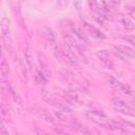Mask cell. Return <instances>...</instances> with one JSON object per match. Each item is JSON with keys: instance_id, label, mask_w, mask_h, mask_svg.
Masks as SVG:
<instances>
[{"instance_id": "1", "label": "cell", "mask_w": 135, "mask_h": 135, "mask_svg": "<svg viewBox=\"0 0 135 135\" xmlns=\"http://www.w3.org/2000/svg\"><path fill=\"white\" fill-rule=\"evenodd\" d=\"M83 115L88 119L94 121L95 123H97V124H99V126H101L103 128H108V129L110 128L111 120H109L107 118V116L102 112H100V111H97V110H89V111H85L83 113Z\"/></svg>"}, {"instance_id": "2", "label": "cell", "mask_w": 135, "mask_h": 135, "mask_svg": "<svg viewBox=\"0 0 135 135\" xmlns=\"http://www.w3.org/2000/svg\"><path fill=\"white\" fill-rule=\"evenodd\" d=\"M1 34H2V41L3 45L7 51H13V42H12V37L9 34V27H8V20L5 17L1 18Z\"/></svg>"}, {"instance_id": "3", "label": "cell", "mask_w": 135, "mask_h": 135, "mask_svg": "<svg viewBox=\"0 0 135 135\" xmlns=\"http://www.w3.org/2000/svg\"><path fill=\"white\" fill-rule=\"evenodd\" d=\"M111 104L112 107L117 111V112H120L124 115H128V116H135V109L129 104H127L123 100L121 99H118V98H114L112 99L111 101Z\"/></svg>"}, {"instance_id": "4", "label": "cell", "mask_w": 135, "mask_h": 135, "mask_svg": "<svg viewBox=\"0 0 135 135\" xmlns=\"http://www.w3.org/2000/svg\"><path fill=\"white\" fill-rule=\"evenodd\" d=\"M97 56L101 62V64L105 68V69H109V70H112L114 69V62L113 60L111 59V56H110V53L102 49V50H98L97 51Z\"/></svg>"}, {"instance_id": "5", "label": "cell", "mask_w": 135, "mask_h": 135, "mask_svg": "<svg viewBox=\"0 0 135 135\" xmlns=\"http://www.w3.org/2000/svg\"><path fill=\"white\" fill-rule=\"evenodd\" d=\"M109 82H110V85L113 89H115L116 91H118V92H121V93L127 94V95H132L133 94V91L131 90V88L128 84H124V83L120 82L119 80H117V79H115L113 77H110Z\"/></svg>"}, {"instance_id": "6", "label": "cell", "mask_w": 135, "mask_h": 135, "mask_svg": "<svg viewBox=\"0 0 135 135\" xmlns=\"http://www.w3.org/2000/svg\"><path fill=\"white\" fill-rule=\"evenodd\" d=\"M64 40H65V44L75 53V55L79 58V56H82L83 57V52H82V50H81V47L79 46V44L76 42V40L74 39V38H72L71 36H64Z\"/></svg>"}, {"instance_id": "7", "label": "cell", "mask_w": 135, "mask_h": 135, "mask_svg": "<svg viewBox=\"0 0 135 135\" xmlns=\"http://www.w3.org/2000/svg\"><path fill=\"white\" fill-rule=\"evenodd\" d=\"M83 25L86 27V30L89 31V33H90L94 38H96V39H104V38H105L104 34H103L100 30H98L96 26H94V25H92V24H90V23H88V22H85V21H83Z\"/></svg>"}, {"instance_id": "8", "label": "cell", "mask_w": 135, "mask_h": 135, "mask_svg": "<svg viewBox=\"0 0 135 135\" xmlns=\"http://www.w3.org/2000/svg\"><path fill=\"white\" fill-rule=\"evenodd\" d=\"M112 49H114L115 51L119 52L126 59L130 58V57H135V52L132 49H130V47H128L126 45H116V46H113Z\"/></svg>"}, {"instance_id": "9", "label": "cell", "mask_w": 135, "mask_h": 135, "mask_svg": "<svg viewBox=\"0 0 135 135\" xmlns=\"http://www.w3.org/2000/svg\"><path fill=\"white\" fill-rule=\"evenodd\" d=\"M22 46H23V54H24L25 62L27 63V65H28L30 68H32V63H33V59H34L32 50H31L28 43H26V42H24V43L22 44Z\"/></svg>"}, {"instance_id": "10", "label": "cell", "mask_w": 135, "mask_h": 135, "mask_svg": "<svg viewBox=\"0 0 135 135\" xmlns=\"http://www.w3.org/2000/svg\"><path fill=\"white\" fill-rule=\"evenodd\" d=\"M72 32L73 34L76 36V38H78V40H80L81 42H84V43H89V38L88 36L84 34L83 31H81L78 26H72Z\"/></svg>"}, {"instance_id": "11", "label": "cell", "mask_w": 135, "mask_h": 135, "mask_svg": "<svg viewBox=\"0 0 135 135\" xmlns=\"http://www.w3.org/2000/svg\"><path fill=\"white\" fill-rule=\"evenodd\" d=\"M119 22L122 25V27L126 28L127 31H134L135 30V23L128 17H122L119 20Z\"/></svg>"}, {"instance_id": "12", "label": "cell", "mask_w": 135, "mask_h": 135, "mask_svg": "<svg viewBox=\"0 0 135 135\" xmlns=\"http://www.w3.org/2000/svg\"><path fill=\"white\" fill-rule=\"evenodd\" d=\"M46 40H47V43L50 45H55V42H56L55 34H54L53 30L50 28V27L46 28Z\"/></svg>"}, {"instance_id": "13", "label": "cell", "mask_w": 135, "mask_h": 135, "mask_svg": "<svg viewBox=\"0 0 135 135\" xmlns=\"http://www.w3.org/2000/svg\"><path fill=\"white\" fill-rule=\"evenodd\" d=\"M0 70H1V74L3 77H7L9 74V68H8V63L6 62V60L3 58L0 64Z\"/></svg>"}, {"instance_id": "14", "label": "cell", "mask_w": 135, "mask_h": 135, "mask_svg": "<svg viewBox=\"0 0 135 135\" xmlns=\"http://www.w3.org/2000/svg\"><path fill=\"white\" fill-rule=\"evenodd\" d=\"M75 128H76L80 133H82L83 135H93V133H92L88 128H85L83 124H81V123H79V122H75Z\"/></svg>"}, {"instance_id": "15", "label": "cell", "mask_w": 135, "mask_h": 135, "mask_svg": "<svg viewBox=\"0 0 135 135\" xmlns=\"http://www.w3.org/2000/svg\"><path fill=\"white\" fill-rule=\"evenodd\" d=\"M36 80H37V82H39V83H41V84H44V83H46V81H47V79H46V77L44 76V74H43L42 72H40V71H38L37 74H36Z\"/></svg>"}, {"instance_id": "16", "label": "cell", "mask_w": 135, "mask_h": 135, "mask_svg": "<svg viewBox=\"0 0 135 135\" xmlns=\"http://www.w3.org/2000/svg\"><path fill=\"white\" fill-rule=\"evenodd\" d=\"M122 39H123L124 41L129 42L130 44H132V45L135 46V37H134V36H123Z\"/></svg>"}, {"instance_id": "17", "label": "cell", "mask_w": 135, "mask_h": 135, "mask_svg": "<svg viewBox=\"0 0 135 135\" xmlns=\"http://www.w3.org/2000/svg\"><path fill=\"white\" fill-rule=\"evenodd\" d=\"M126 9H128L129 12L135 13V2H130L126 4Z\"/></svg>"}, {"instance_id": "18", "label": "cell", "mask_w": 135, "mask_h": 135, "mask_svg": "<svg viewBox=\"0 0 135 135\" xmlns=\"http://www.w3.org/2000/svg\"><path fill=\"white\" fill-rule=\"evenodd\" d=\"M1 134L2 135H8V130H6V127L4 126L3 122H2V126H1Z\"/></svg>"}, {"instance_id": "19", "label": "cell", "mask_w": 135, "mask_h": 135, "mask_svg": "<svg viewBox=\"0 0 135 135\" xmlns=\"http://www.w3.org/2000/svg\"><path fill=\"white\" fill-rule=\"evenodd\" d=\"M66 4H68V2H65V1H59V2H57V5H58L59 8H62V7L65 6Z\"/></svg>"}, {"instance_id": "20", "label": "cell", "mask_w": 135, "mask_h": 135, "mask_svg": "<svg viewBox=\"0 0 135 135\" xmlns=\"http://www.w3.org/2000/svg\"><path fill=\"white\" fill-rule=\"evenodd\" d=\"M35 135H49V134L45 133V132H43V131H39V130H37V131L35 132Z\"/></svg>"}, {"instance_id": "21", "label": "cell", "mask_w": 135, "mask_h": 135, "mask_svg": "<svg viewBox=\"0 0 135 135\" xmlns=\"http://www.w3.org/2000/svg\"><path fill=\"white\" fill-rule=\"evenodd\" d=\"M133 108H134V109H135V102H134V103H133Z\"/></svg>"}]
</instances>
